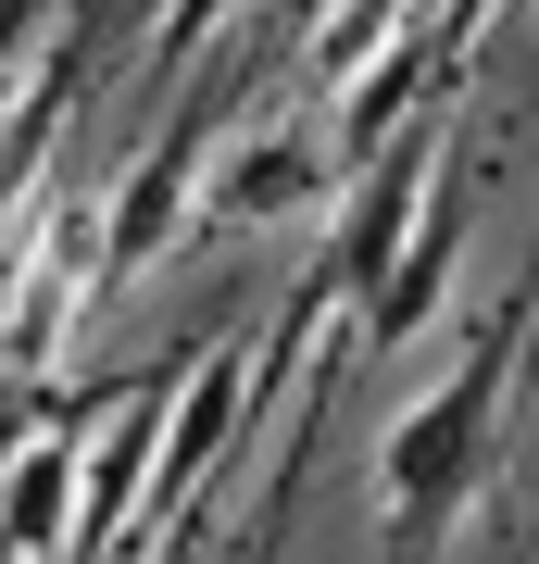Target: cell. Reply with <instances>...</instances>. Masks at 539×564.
Returning <instances> with one entry per match:
<instances>
[{"mask_svg":"<svg viewBox=\"0 0 539 564\" xmlns=\"http://www.w3.org/2000/svg\"><path fill=\"white\" fill-rule=\"evenodd\" d=\"M39 13L51 0H0V101H13V63H25V39H39Z\"/></svg>","mask_w":539,"mask_h":564,"instance_id":"cell-8","label":"cell"},{"mask_svg":"<svg viewBox=\"0 0 539 564\" xmlns=\"http://www.w3.org/2000/svg\"><path fill=\"white\" fill-rule=\"evenodd\" d=\"M326 188H339V151H326L314 126H277V139L226 151L214 176H201V202H214V226H289V214H314Z\"/></svg>","mask_w":539,"mask_h":564,"instance_id":"cell-4","label":"cell"},{"mask_svg":"<svg viewBox=\"0 0 539 564\" xmlns=\"http://www.w3.org/2000/svg\"><path fill=\"white\" fill-rule=\"evenodd\" d=\"M464 226H477V163H464V151H440V176H427L414 226H401L389 276L352 302V314H364V351H401V339H427V326H440L452 276H464Z\"/></svg>","mask_w":539,"mask_h":564,"instance_id":"cell-2","label":"cell"},{"mask_svg":"<svg viewBox=\"0 0 539 564\" xmlns=\"http://www.w3.org/2000/svg\"><path fill=\"white\" fill-rule=\"evenodd\" d=\"M76 489H88V464L39 414L13 440V464H0V552H76Z\"/></svg>","mask_w":539,"mask_h":564,"instance_id":"cell-5","label":"cell"},{"mask_svg":"<svg viewBox=\"0 0 539 564\" xmlns=\"http://www.w3.org/2000/svg\"><path fill=\"white\" fill-rule=\"evenodd\" d=\"M489 13H502V0H440V39H427V76H452V63H464V51L489 39Z\"/></svg>","mask_w":539,"mask_h":564,"instance_id":"cell-7","label":"cell"},{"mask_svg":"<svg viewBox=\"0 0 539 564\" xmlns=\"http://www.w3.org/2000/svg\"><path fill=\"white\" fill-rule=\"evenodd\" d=\"M401 39H427V0H326L314 13V88H352L377 51H401Z\"/></svg>","mask_w":539,"mask_h":564,"instance_id":"cell-6","label":"cell"},{"mask_svg":"<svg viewBox=\"0 0 539 564\" xmlns=\"http://www.w3.org/2000/svg\"><path fill=\"white\" fill-rule=\"evenodd\" d=\"M201 126H214V101H188L151 139V163L100 202V276H151V263L188 239V214H201Z\"/></svg>","mask_w":539,"mask_h":564,"instance_id":"cell-3","label":"cell"},{"mask_svg":"<svg viewBox=\"0 0 539 564\" xmlns=\"http://www.w3.org/2000/svg\"><path fill=\"white\" fill-rule=\"evenodd\" d=\"M515 339H527V302H502L477 339H464V364H452V377H440L414 414L389 426V452H377V502H389V527H401V540L452 527V514H464V489L489 477L502 389H515Z\"/></svg>","mask_w":539,"mask_h":564,"instance_id":"cell-1","label":"cell"}]
</instances>
